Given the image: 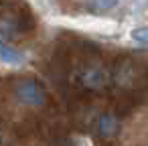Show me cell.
<instances>
[{
    "label": "cell",
    "instance_id": "2",
    "mask_svg": "<svg viewBox=\"0 0 148 146\" xmlns=\"http://www.w3.org/2000/svg\"><path fill=\"white\" fill-rule=\"evenodd\" d=\"M10 93L16 104L29 110H41L49 104V93L37 77H16L10 83Z\"/></svg>",
    "mask_w": 148,
    "mask_h": 146
},
{
    "label": "cell",
    "instance_id": "3",
    "mask_svg": "<svg viewBox=\"0 0 148 146\" xmlns=\"http://www.w3.org/2000/svg\"><path fill=\"white\" fill-rule=\"evenodd\" d=\"M91 132H93V136L99 142H112L118 136V132H120V118L112 110L99 112L97 116H93Z\"/></svg>",
    "mask_w": 148,
    "mask_h": 146
},
{
    "label": "cell",
    "instance_id": "6",
    "mask_svg": "<svg viewBox=\"0 0 148 146\" xmlns=\"http://www.w3.org/2000/svg\"><path fill=\"white\" fill-rule=\"evenodd\" d=\"M91 14H95V16H101V14H106L108 10H114V8H118V2H85L83 4Z\"/></svg>",
    "mask_w": 148,
    "mask_h": 146
},
{
    "label": "cell",
    "instance_id": "4",
    "mask_svg": "<svg viewBox=\"0 0 148 146\" xmlns=\"http://www.w3.org/2000/svg\"><path fill=\"white\" fill-rule=\"evenodd\" d=\"M25 33H27V23L21 14H14V12L0 14V39L2 41L10 43L12 39H18Z\"/></svg>",
    "mask_w": 148,
    "mask_h": 146
},
{
    "label": "cell",
    "instance_id": "1",
    "mask_svg": "<svg viewBox=\"0 0 148 146\" xmlns=\"http://www.w3.org/2000/svg\"><path fill=\"white\" fill-rule=\"evenodd\" d=\"M73 81L79 89H83L87 93H95V91H103L112 83V73L101 61L89 57L75 69Z\"/></svg>",
    "mask_w": 148,
    "mask_h": 146
},
{
    "label": "cell",
    "instance_id": "8",
    "mask_svg": "<svg viewBox=\"0 0 148 146\" xmlns=\"http://www.w3.org/2000/svg\"><path fill=\"white\" fill-rule=\"evenodd\" d=\"M81 146H87V144H81Z\"/></svg>",
    "mask_w": 148,
    "mask_h": 146
},
{
    "label": "cell",
    "instance_id": "7",
    "mask_svg": "<svg viewBox=\"0 0 148 146\" xmlns=\"http://www.w3.org/2000/svg\"><path fill=\"white\" fill-rule=\"evenodd\" d=\"M130 37H132V41L138 43V45H148V27L144 25V27L132 29V31H130Z\"/></svg>",
    "mask_w": 148,
    "mask_h": 146
},
{
    "label": "cell",
    "instance_id": "5",
    "mask_svg": "<svg viewBox=\"0 0 148 146\" xmlns=\"http://www.w3.org/2000/svg\"><path fill=\"white\" fill-rule=\"evenodd\" d=\"M27 63V53L12 43H6L0 39V65L4 67H23Z\"/></svg>",
    "mask_w": 148,
    "mask_h": 146
}]
</instances>
